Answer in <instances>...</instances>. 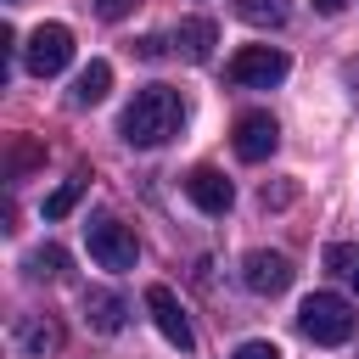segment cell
<instances>
[{"label":"cell","instance_id":"obj_1","mask_svg":"<svg viewBox=\"0 0 359 359\" xmlns=\"http://www.w3.org/2000/svg\"><path fill=\"white\" fill-rule=\"evenodd\" d=\"M180 123H185V101H180V90H168V84H146V90H135V101L123 107V140L140 146V151L174 140Z\"/></svg>","mask_w":359,"mask_h":359},{"label":"cell","instance_id":"obj_2","mask_svg":"<svg viewBox=\"0 0 359 359\" xmlns=\"http://www.w3.org/2000/svg\"><path fill=\"white\" fill-rule=\"evenodd\" d=\"M297 325H303V337H309V342L337 348V342H348V337H353L359 314H353V303H348L342 292H314V297H303Z\"/></svg>","mask_w":359,"mask_h":359},{"label":"cell","instance_id":"obj_3","mask_svg":"<svg viewBox=\"0 0 359 359\" xmlns=\"http://www.w3.org/2000/svg\"><path fill=\"white\" fill-rule=\"evenodd\" d=\"M286 50L280 45H241L236 56H230V84H241V90H269V84H280L286 79Z\"/></svg>","mask_w":359,"mask_h":359},{"label":"cell","instance_id":"obj_4","mask_svg":"<svg viewBox=\"0 0 359 359\" xmlns=\"http://www.w3.org/2000/svg\"><path fill=\"white\" fill-rule=\"evenodd\" d=\"M84 241H90V258H95L101 269H135V258H140L135 230H129V224H118L112 213L90 219V224H84Z\"/></svg>","mask_w":359,"mask_h":359},{"label":"cell","instance_id":"obj_5","mask_svg":"<svg viewBox=\"0 0 359 359\" xmlns=\"http://www.w3.org/2000/svg\"><path fill=\"white\" fill-rule=\"evenodd\" d=\"M22 62H28V73H39V79L62 73V67L73 62V28H67V22H39V28L28 34V45H22Z\"/></svg>","mask_w":359,"mask_h":359},{"label":"cell","instance_id":"obj_6","mask_svg":"<svg viewBox=\"0 0 359 359\" xmlns=\"http://www.w3.org/2000/svg\"><path fill=\"white\" fill-rule=\"evenodd\" d=\"M241 286L247 292H258V297H280L286 286H292V258L286 252H247L241 258Z\"/></svg>","mask_w":359,"mask_h":359},{"label":"cell","instance_id":"obj_7","mask_svg":"<svg viewBox=\"0 0 359 359\" xmlns=\"http://www.w3.org/2000/svg\"><path fill=\"white\" fill-rule=\"evenodd\" d=\"M230 146H236V157H241V163H264V157L280 146V123H275L269 112H241V118H236Z\"/></svg>","mask_w":359,"mask_h":359},{"label":"cell","instance_id":"obj_8","mask_svg":"<svg viewBox=\"0 0 359 359\" xmlns=\"http://www.w3.org/2000/svg\"><path fill=\"white\" fill-rule=\"evenodd\" d=\"M146 309H151V320H157V331L180 348V353H191L196 348V337H191V320H185V309H180V297L168 292V286H146Z\"/></svg>","mask_w":359,"mask_h":359},{"label":"cell","instance_id":"obj_9","mask_svg":"<svg viewBox=\"0 0 359 359\" xmlns=\"http://www.w3.org/2000/svg\"><path fill=\"white\" fill-rule=\"evenodd\" d=\"M185 196H191V202H196L202 213H213V219H219V213H230V202H236V191H230V180H224L219 168H208V163L185 174Z\"/></svg>","mask_w":359,"mask_h":359},{"label":"cell","instance_id":"obj_10","mask_svg":"<svg viewBox=\"0 0 359 359\" xmlns=\"http://www.w3.org/2000/svg\"><path fill=\"white\" fill-rule=\"evenodd\" d=\"M17 348H22L28 359H50V353L62 348V325H56L50 314H22V320H17Z\"/></svg>","mask_w":359,"mask_h":359},{"label":"cell","instance_id":"obj_11","mask_svg":"<svg viewBox=\"0 0 359 359\" xmlns=\"http://www.w3.org/2000/svg\"><path fill=\"white\" fill-rule=\"evenodd\" d=\"M84 320L95 325V331H123V320H129V303L118 297V292H107V286H84Z\"/></svg>","mask_w":359,"mask_h":359},{"label":"cell","instance_id":"obj_12","mask_svg":"<svg viewBox=\"0 0 359 359\" xmlns=\"http://www.w3.org/2000/svg\"><path fill=\"white\" fill-rule=\"evenodd\" d=\"M174 45H180V56H185V62H208V56H213V45H219L213 17H185V22L174 28Z\"/></svg>","mask_w":359,"mask_h":359},{"label":"cell","instance_id":"obj_13","mask_svg":"<svg viewBox=\"0 0 359 359\" xmlns=\"http://www.w3.org/2000/svg\"><path fill=\"white\" fill-rule=\"evenodd\" d=\"M107 90H112V67L107 62H90L73 79V107H95V101H107Z\"/></svg>","mask_w":359,"mask_h":359},{"label":"cell","instance_id":"obj_14","mask_svg":"<svg viewBox=\"0 0 359 359\" xmlns=\"http://www.w3.org/2000/svg\"><path fill=\"white\" fill-rule=\"evenodd\" d=\"M236 17L252 22V28H286L292 6H286V0H236Z\"/></svg>","mask_w":359,"mask_h":359},{"label":"cell","instance_id":"obj_15","mask_svg":"<svg viewBox=\"0 0 359 359\" xmlns=\"http://www.w3.org/2000/svg\"><path fill=\"white\" fill-rule=\"evenodd\" d=\"M28 275H39V280H62V275H67V252H62V247H39V252L28 258Z\"/></svg>","mask_w":359,"mask_h":359},{"label":"cell","instance_id":"obj_16","mask_svg":"<svg viewBox=\"0 0 359 359\" xmlns=\"http://www.w3.org/2000/svg\"><path fill=\"white\" fill-rule=\"evenodd\" d=\"M34 163H45V146L28 140V135H17V140H11V180H22Z\"/></svg>","mask_w":359,"mask_h":359},{"label":"cell","instance_id":"obj_17","mask_svg":"<svg viewBox=\"0 0 359 359\" xmlns=\"http://www.w3.org/2000/svg\"><path fill=\"white\" fill-rule=\"evenodd\" d=\"M79 196H84V180H67V185H56V191L45 196V219H67Z\"/></svg>","mask_w":359,"mask_h":359},{"label":"cell","instance_id":"obj_18","mask_svg":"<svg viewBox=\"0 0 359 359\" xmlns=\"http://www.w3.org/2000/svg\"><path fill=\"white\" fill-rule=\"evenodd\" d=\"M353 264H359V252H353V247H342V241H331V247H325V269H348V275H353Z\"/></svg>","mask_w":359,"mask_h":359},{"label":"cell","instance_id":"obj_19","mask_svg":"<svg viewBox=\"0 0 359 359\" xmlns=\"http://www.w3.org/2000/svg\"><path fill=\"white\" fill-rule=\"evenodd\" d=\"M230 359H280V348H275V342H264V337H252V342H241Z\"/></svg>","mask_w":359,"mask_h":359},{"label":"cell","instance_id":"obj_20","mask_svg":"<svg viewBox=\"0 0 359 359\" xmlns=\"http://www.w3.org/2000/svg\"><path fill=\"white\" fill-rule=\"evenodd\" d=\"M135 56H140V62H163V56H168V39L146 34V39H135Z\"/></svg>","mask_w":359,"mask_h":359},{"label":"cell","instance_id":"obj_21","mask_svg":"<svg viewBox=\"0 0 359 359\" xmlns=\"http://www.w3.org/2000/svg\"><path fill=\"white\" fill-rule=\"evenodd\" d=\"M129 11H135V0H95V17H107V22H118Z\"/></svg>","mask_w":359,"mask_h":359},{"label":"cell","instance_id":"obj_22","mask_svg":"<svg viewBox=\"0 0 359 359\" xmlns=\"http://www.w3.org/2000/svg\"><path fill=\"white\" fill-rule=\"evenodd\" d=\"M342 6H348V0H314V11H325V17H337Z\"/></svg>","mask_w":359,"mask_h":359},{"label":"cell","instance_id":"obj_23","mask_svg":"<svg viewBox=\"0 0 359 359\" xmlns=\"http://www.w3.org/2000/svg\"><path fill=\"white\" fill-rule=\"evenodd\" d=\"M353 286H359V269H353Z\"/></svg>","mask_w":359,"mask_h":359}]
</instances>
